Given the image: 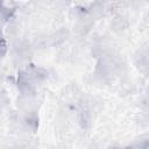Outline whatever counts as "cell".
<instances>
[{
	"mask_svg": "<svg viewBox=\"0 0 149 149\" xmlns=\"http://www.w3.org/2000/svg\"><path fill=\"white\" fill-rule=\"evenodd\" d=\"M5 50H6V43H5V40L0 35V55H2L5 52Z\"/></svg>",
	"mask_w": 149,
	"mask_h": 149,
	"instance_id": "1",
	"label": "cell"
}]
</instances>
